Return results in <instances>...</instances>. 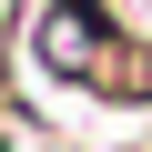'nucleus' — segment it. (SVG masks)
<instances>
[{
    "mask_svg": "<svg viewBox=\"0 0 152 152\" xmlns=\"http://www.w3.org/2000/svg\"><path fill=\"white\" fill-rule=\"evenodd\" d=\"M31 61L61 91L112 102V112H152V31H132L112 0H41L31 20Z\"/></svg>",
    "mask_w": 152,
    "mask_h": 152,
    "instance_id": "nucleus-1",
    "label": "nucleus"
}]
</instances>
